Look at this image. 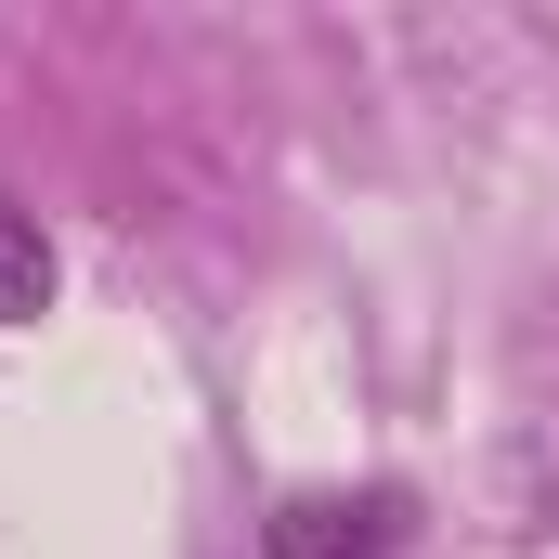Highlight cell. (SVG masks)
Returning a JSON list of instances; mask_svg holds the SVG:
<instances>
[{
  "label": "cell",
  "mask_w": 559,
  "mask_h": 559,
  "mask_svg": "<svg viewBox=\"0 0 559 559\" xmlns=\"http://www.w3.org/2000/svg\"><path fill=\"white\" fill-rule=\"evenodd\" d=\"M52 286H66V261H52L39 209H13V195H0V325H39V312H52Z\"/></svg>",
  "instance_id": "obj_2"
},
{
  "label": "cell",
  "mask_w": 559,
  "mask_h": 559,
  "mask_svg": "<svg viewBox=\"0 0 559 559\" xmlns=\"http://www.w3.org/2000/svg\"><path fill=\"white\" fill-rule=\"evenodd\" d=\"M274 559H391L404 547V495H286L261 521Z\"/></svg>",
  "instance_id": "obj_1"
}]
</instances>
